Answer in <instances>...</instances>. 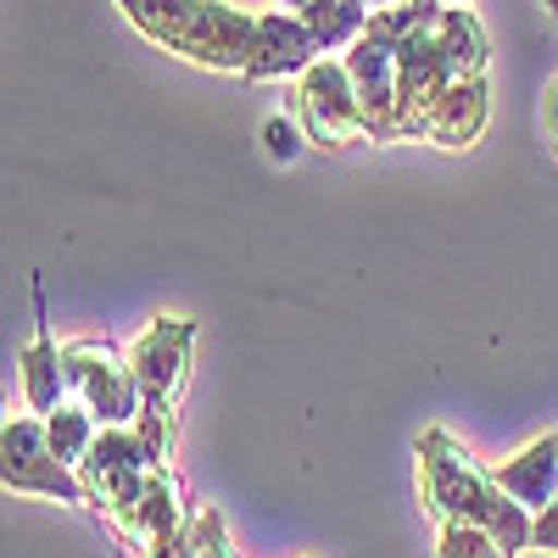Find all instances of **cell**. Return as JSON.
I'll return each mask as SVG.
<instances>
[{"label": "cell", "instance_id": "6da1fadb", "mask_svg": "<svg viewBox=\"0 0 558 558\" xmlns=\"http://www.w3.org/2000/svg\"><path fill=\"white\" fill-rule=\"evenodd\" d=\"M413 458H418V492H425V508L436 525H481L497 536L502 558H520L531 547V525L536 514L525 502H514L497 475H486L481 463L463 452V441H452L441 425L418 430L413 441Z\"/></svg>", "mask_w": 558, "mask_h": 558}, {"label": "cell", "instance_id": "7a4b0ae2", "mask_svg": "<svg viewBox=\"0 0 558 558\" xmlns=\"http://www.w3.org/2000/svg\"><path fill=\"white\" fill-rule=\"evenodd\" d=\"M0 486H7V497H51V502L84 508L78 470H68L51 452L39 413H17L0 425Z\"/></svg>", "mask_w": 558, "mask_h": 558}, {"label": "cell", "instance_id": "3957f363", "mask_svg": "<svg viewBox=\"0 0 558 558\" xmlns=\"http://www.w3.org/2000/svg\"><path fill=\"white\" fill-rule=\"evenodd\" d=\"M296 123L307 134V146L318 151H341L368 140V118L357 107V89L341 57H318L302 78H296Z\"/></svg>", "mask_w": 558, "mask_h": 558}, {"label": "cell", "instance_id": "277c9868", "mask_svg": "<svg viewBox=\"0 0 558 558\" xmlns=\"http://www.w3.org/2000/svg\"><path fill=\"white\" fill-rule=\"evenodd\" d=\"M191 352H196V318L162 313L146 324V336L129 347V368L140 380V397H146L140 413H179V391L191 380Z\"/></svg>", "mask_w": 558, "mask_h": 558}, {"label": "cell", "instance_id": "5b68a950", "mask_svg": "<svg viewBox=\"0 0 558 558\" xmlns=\"http://www.w3.org/2000/svg\"><path fill=\"white\" fill-rule=\"evenodd\" d=\"M62 363H68V391L73 402H84L89 413L107 425H134L146 397H140V380L129 357H118L107 341H68L62 347Z\"/></svg>", "mask_w": 558, "mask_h": 558}, {"label": "cell", "instance_id": "8992f818", "mask_svg": "<svg viewBox=\"0 0 558 558\" xmlns=\"http://www.w3.org/2000/svg\"><path fill=\"white\" fill-rule=\"evenodd\" d=\"M157 470V452L146 447L134 425H107L89 447V458L78 463V486H84V508L96 514H112V508Z\"/></svg>", "mask_w": 558, "mask_h": 558}, {"label": "cell", "instance_id": "52a82bcc", "mask_svg": "<svg viewBox=\"0 0 558 558\" xmlns=\"http://www.w3.org/2000/svg\"><path fill=\"white\" fill-rule=\"evenodd\" d=\"M252 39H257V12H241V7H229V0H202L191 28L173 45V57L191 62V68H207V73H241L246 78Z\"/></svg>", "mask_w": 558, "mask_h": 558}, {"label": "cell", "instance_id": "ba28073f", "mask_svg": "<svg viewBox=\"0 0 558 558\" xmlns=\"http://www.w3.org/2000/svg\"><path fill=\"white\" fill-rule=\"evenodd\" d=\"M191 520H196V514H191V502H184V492H179V475L168 470V463H157V470L107 514V525H112L134 553H151V547L173 542Z\"/></svg>", "mask_w": 558, "mask_h": 558}, {"label": "cell", "instance_id": "9c48e42d", "mask_svg": "<svg viewBox=\"0 0 558 558\" xmlns=\"http://www.w3.org/2000/svg\"><path fill=\"white\" fill-rule=\"evenodd\" d=\"M397 51L402 45L363 28V39L341 57L347 73H352V89H357V107L368 118V146H397Z\"/></svg>", "mask_w": 558, "mask_h": 558}, {"label": "cell", "instance_id": "30bf717a", "mask_svg": "<svg viewBox=\"0 0 558 558\" xmlns=\"http://www.w3.org/2000/svg\"><path fill=\"white\" fill-rule=\"evenodd\" d=\"M447 84H452V62L441 51V34L436 28L413 34L397 51V134L402 140H418L430 107L447 96Z\"/></svg>", "mask_w": 558, "mask_h": 558}, {"label": "cell", "instance_id": "8fae6325", "mask_svg": "<svg viewBox=\"0 0 558 558\" xmlns=\"http://www.w3.org/2000/svg\"><path fill=\"white\" fill-rule=\"evenodd\" d=\"M318 39L302 23V12H257V39H252V68L246 84H268V78H302L318 62Z\"/></svg>", "mask_w": 558, "mask_h": 558}, {"label": "cell", "instance_id": "7c38bea8", "mask_svg": "<svg viewBox=\"0 0 558 558\" xmlns=\"http://www.w3.org/2000/svg\"><path fill=\"white\" fill-rule=\"evenodd\" d=\"M486 123H492V84L486 78H452L447 96L430 107L418 140L436 146V151H470L486 134Z\"/></svg>", "mask_w": 558, "mask_h": 558}, {"label": "cell", "instance_id": "4fadbf2b", "mask_svg": "<svg viewBox=\"0 0 558 558\" xmlns=\"http://www.w3.org/2000/svg\"><path fill=\"white\" fill-rule=\"evenodd\" d=\"M492 475H497V486L514 497V502H525L531 514H542V508L558 497V436H553V430L536 436V441L520 447L514 458H502Z\"/></svg>", "mask_w": 558, "mask_h": 558}, {"label": "cell", "instance_id": "5bb4252c", "mask_svg": "<svg viewBox=\"0 0 558 558\" xmlns=\"http://www.w3.org/2000/svg\"><path fill=\"white\" fill-rule=\"evenodd\" d=\"M17 368H23V408L51 418L73 391H68V363H62V347L51 341V330H45V313H39V330L34 341L17 352Z\"/></svg>", "mask_w": 558, "mask_h": 558}, {"label": "cell", "instance_id": "9a60e30c", "mask_svg": "<svg viewBox=\"0 0 558 558\" xmlns=\"http://www.w3.org/2000/svg\"><path fill=\"white\" fill-rule=\"evenodd\" d=\"M368 17H375L368 0H313V7H302V23L313 28L324 57L352 51V45L363 39V28H368Z\"/></svg>", "mask_w": 558, "mask_h": 558}, {"label": "cell", "instance_id": "2e32d148", "mask_svg": "<svg viewBox=\"0 0 558 558\" xmlns=\"http://www.w3.org/2000/svg\"><path fill=\"white\" fill-rule=\"evenodd\" d=\"M436 34H441V51H447V62H452V78H486V68H492V45H486L475 12L447 7L441 23H436Z\"/></svg>", "mask_w": 558, "mask_h": 558}, {"label": "cell", "instance_id": "e0dca14e", "mask_svg": "<svg viewBox=\"0 0 558 558\" xmlns=\"http://www.w3.org/2000/svg\"><path fill=\"white\" fill-rule=\"evenodd\" d=\"M112 7L129 17L134 34H146L151 45H162V51L173 57V45H179L184 28H191V17H196L202 0H112Z\"/></svg>", "mask_w": 558, "mask_h": 558}, {"label": "cell", "instance_id": "ac0fdd59", "mask_svg": "<svg viewBox=\"0 0 558 558\" xmlns=\"http://www.w3.org/2000/svg\"><path fill=\"white\" fill-rule=\"evenodd\" d=\"M140 558H235V547H229V531H223L218 508H196V520L184 525L173 542L140 553Z\"/></svg>", "mask_w": 558, "mask_h": 558}, {"label": "cell", "instance_id": "d6986e66", "mask_svg": "<svg viewBox=\"0 0 558 558\" xmlns=\"http://www.w3.org/2000/svg\"><path fill=\"white\" fill-rule=\"evenodd\" d=\"M45 436H51V452L68 463V470H78V463L89 458V447H96V436H101V418L84 402H62L51 418H45Z\"/></svg>", "mask_w": 558, "mask_h": 558}, {"label": "cell", "instance_id": "ffe728a7", "mask_svg": "<svg viewBox=\"0 0 558 558\" xmlns=\"http://www.w3.org/2000/svg\"><path fill=\"white\" fill-rule=\"evenodd\" d=\"M436 558H502V547L481 525H441L436 531Z\"/></svg>", "mask_w": 558, "mask_h": 558}, {"label": "cell", "instance_id": "44dd1931", "mask_svg": "<svg viewBox=\"0 0 558 558\" xmlns=\"http://www.w3.org/2000/svg\"><path fill=\"white\" fill-rule=\"evenodd\" d=\"M296 118H268L263 123V151L274 157V162H296V151H302V140H296Z\"/></svg>", "mask_w": 558, "mask_h": 558}, {"label": "cell", "instance_id": "7402d4cb", "mask_svg": "<svg viewBox=\"0 0 558 558\" xmlns=\"http://www.w3.org/2000/svg\"><path fill=\"white\" fill-rule=\"evenodd\" d=\"M531 547L558 558V497H553V502L542 508V514H536V525H531Z\"/></svg>", "mask_w": 558, "mask_h": 558}, {"label": "cell", "instance_id": "603a6c76", "mask_svg": "<svg viewBox=\"0 0 558 558\" xmlns=\"http://www.w3.org/2000/svg\"><path fill=\"white\" fill-rule=\"evenodd\" d=\"M542 129H547V140L558 146V73H553L547 89H542Z\"/></svg>", "mask_w": 558, "mask_h": 558}, {"label": "cell", "instance_id": "cb8c5ba5", "mask_svg": "<svg viewBox=\"0 0 558 558\" xmlns=\"http://www.w3.org/2000/svg\"><path fill=\"white\" fill-rule=\"evenodd\" d=\"M279 7H286V12H302V7H313V0H279Z\"/></svg>", "mask_w": 558, "mask_h": 558}, {"label": "cell", "instance_id": "d4e9b609", "mask_svg": "<svg viewBox=\"0 0 558 558\" xmlns=\"http://www.w3.org/2000/svg\"><path fill=\"white\" fill-rule=\"evenodd\" d=\"M368 7H375V12H386V7H402V0H368Z\"/></svg>", "mask_w": 558, "mask_h": 558}, {"label": "cell", "instance_id": "484cf974", "mask_svg": "<svg viewBox=\"0 0 558 558\" xmlns=\"http://www.w3.org/2000/svg\"><path fill=\"white\" fill-rule=\"evenodd\" d=\"M542 7H547V17H553V23H558V0H542Z\"/></svg>", "mask_w": 558, "mask_h": 558}, {"label": "cell", "instance_id": "4316f807", "mask_svg": "<svg viewBox=\"0 0 558 558\" xmlns=\"http://www.w3.org/2000/svg\"><path fill=\"white\" fill-rule=\"evenodd\" d=\"M447 7H470V0H447Z\"/></svg>", "mask_w": 558, "mask_h": 558}]
</instances>
